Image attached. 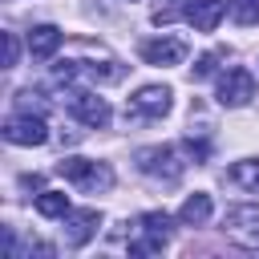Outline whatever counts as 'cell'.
Here are the masks:
<instances>
[{
	"label": "cell",
	"instance_id": "cell-1",
	"mask_svg": "<svg viewBox=\"0 0 259 259\" xmlns=\"http://www.w3.org/2000/svg\"><path fill=\"white\" fill-rule=\"evenodd\" d=\"M57 174L69 178L81 190H109L113 186V170L105 162H89V158H61L57 162Z\"/></svg>",
	"mask_w": 259,
	"mask_h": 259
},
{
	"label": "cell",
	"instance_id": "cell-2",
	"mask_svg": "<svg viewBox=\"0 0 259 259\" xmlns=\"http://www.w3.org/2000/svg\"><path fill=\"white\" fill-rule=\"evenodd\" d=\"M223 235H227L235 247H243V251H259V210H255V206H235V210H227Z\"/></svg>",
	"mask_w": 259,
	"mask_h": 259
},
{
	"label": "cell",
	"instance_id": "cell-3",
	"mask_svg": "<svg viewBox=\"0 0 259 259\" xmlns=\"http://www.w3.org/2000/svg\"><path fill=\"white\" fill-rule=\"evenodd\" d=\"M138 170L150 178H162V182H178L182 162H178L174 146H146V150H138Z\"/></svg>",
	"mask_w": 259,
	"mask_h": 259
},
{
	"label": "cell",
	"instance_id": "cell-4",
	"mask_svg": "<svg viewBox=\"0 0 259 259\" xmlns=\"http://www.w3.org/2000/svg\"><path fill=\"white\" fill-rule=\"evenodd\" d=\"M219 105H227V109H239V105H247L251 97H255V77H251V69H243V65H235V69H227L223 77H219Z\"/></svg>",
	"mask_w": 259,
	"mask_h": 259
},
{
	"label": "cell",
	"instance_id": "cell-5",
	"mask_svg": "<svg viewBox=\"0 0 259 259\" xmlns=\"http://www.w3.org/2000/svg\"><path fill=\"white\" fill-rule=\"evenodd\" d=\"M4 138L12 146H45L49 142V125L40 113H12L4 121Z\"/></svg>",
	"mask_w": 259,
	"mask_h": 259
},
{
	"label": "cell",
	"instance_id": "cell-6",
	"mask_svg": "<svg viewBox=\"0 0 259 259\" xmlns=\"http://www.w3.org/2000/svg\"><path fill=\"white\" fill-rule=\"evenodd\" d=\"M138 227H142L146 239L130 243V255H154V251L166 247V227H170V219H166L162 210H146V214L138 219Z\"/></svg>",
	"mask_w": 259,
	"mask_h": 259
},
{
	"label": "cell",
	"instance_id": "cell-7",
	"mask_svg": "<svg viewBox=\"0 0 259 259\" xmlns=\"http://www.w3.org/2000/svg\"><path fill=\"white\" fill-rule=\"evenodd\" d=\"M170 89L166 85H142L134 97H130V113L134 117H162V113H170Z\"/></svg>",
	"mask_w": 259,
	"mask_h": 259
},
{
	"label": "cell",
	"instance_id": "cell-8",
	"mask_svg": "<svg viewBox=\"0 0 259 259\" xmlns=\"http://www.w3.org/2000/svg\"><path fill=\"white\" fill-rule=\"evenodd\" d=\"M69 113L77 117V121H85L89 130H101V125H109V105H105V97H97V93H73L69 97Z\"/></svg>",
	"mask_w": 259,
	"mask_h": 259
},
{
	"label": "cell",
	"instance_id": "cell-9",
	"mask_svg": "<svg viewBox=\"0 0 259 259\" xmlns=\"http://www.w3.org/2000/svg\"><path fill=\"white\" fill-rule=\"evenodd\" d=\"M97 227H101V210H93V206L69 210L65 214V239H69V247H85L97 235Z\"/></svg>",
	"mask_w": 259,
	"mask_h": 259
},
{
	"label": "cell",
	"instance_id": "cell-10",
	"mask_svg": "<svg viewBox=\"0 0 259 259\" xmlns=\"http://www.w3.org/2000/svg\"><path fill=\"white\" fill-rule=\"evenodd\" d=\"M186 57V45L178 36H154V40H142V61L146 65H178Z\"/></svg>",
	"mask_w": 259,
	"mask_h": 259
},
{
	"label": "cell",
	"instance_id": "cell-11",
	"mask_svg": "<svg viewBox=\"0 0 259 259\" xmlns=\"http://www.w3.org/2000/svg\"><path fill=\"white\" fill-rule=\"evenodd\" d=\"M182 16H186L198 32H214L219 20H223V0H186Z\"/></svg>",
	"mask_w": 259,
	"mask_h": 259
},
{
	"label": "cell",
	"instance_id": "cell-12",
	"mask_svg": "<svg viewBox=\"0 0 259 259\" xmlns=\"http://www.w3.org/2000/svg\"><path fill=\"white\" fill-rule=\"evenodd\" d=\"M61 28L57 24H36L32 32H28V53L36 57V61H45V57H53L57 49H61Z\"/></svg>",
	"mask_w": 259,
	"mask_h": 259
},
{
	"label": "cell",
	"instance_id": "cell-13",
	"mask_svg": "<svg viewBox=\"0 0 259 259\" xmlns=\"http://www.w3.org/2000/svg\"><path fill=\"white\" fill-rule=\"evenodd\" d=\"M227 182H231V186H239L243 194H259V158L231 162V170H227Z\"/></svg>",
	"mask_w": 259,
	"mask_h": 259
},
{
	"label": "cell",
	"instance_id": "cell-14",
	"mask_svg": "<svg viewBox=\"0 0 259 259\" xmlns=\"http://www.w3.org/2000/svg\"><path fill=\"white\" fill-rule=\"evenodd\" d=\"M178 219H182L186 227H202V223L210 219V194H202V190L190 194V198L178 206Z\"/></svg>",
	"mask_w": 259,
	"mask_h": 259
},
{
	"label": "cell",
	"instance_id": "cell-15",
	"mask_svg": "<svg viewBox=\"0 0 259 259\" xmlns=\"http://www.w3.org/2000/svg\"><path fill=\"white\" fill-rule=\"evenodd\" d=\"M36 214H45V219H65V214H69V194H65V190H45V194H36Z\"/></svg>",
	"mask_w": 259,
	"mask_h": 259
},
{
	"label": "cell",
	"instance_id": "cell-16",
	"mask_svg": "<svg viewBox=\"0 0 259 259\" xmlns=\"http://www.w3.org/2000/svg\"><path fill=\"white\" fill-rule=\"evenodd\" d=\"M227 12L235 24H259V0H227Z\"/></svg>",
	"mask_w": 259,
	"mask_h": 259
},
{
	"label": "cell",
	"instance_id": "cell-17",
	"mask_svg": "<svg viewBox=\"0 0 259 259\" xmlns=\"http://www.w3.org/2000/svg\"><path fill=\"white\" fill-rule=\"evenodd\" d=\"M214 61H219V53H202V57L194 61V81L210 77V73H214Z\"/></svg>",
	"mask_w": 259,
	"mask_h": 259
},
{
	"label": "cell",
	"instance_id": "cell-18",
	"mask_svg": "<svg viewBox=\"0 0 259 259\" xmlns=\"http://www.w3.org/2000/svg\"><path fill=\"white\" fill-rule=\"evenodd\" d=\"M4 65H8V69L16 65V36H12V32H4Z\"/></svg>",
	"mask_w": 259,
	"mask_h": 259
}]
</instances>
